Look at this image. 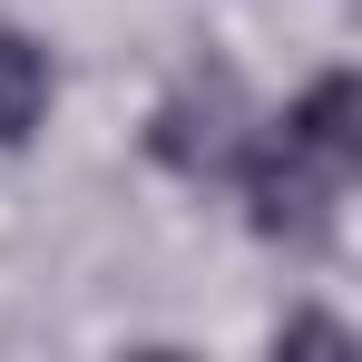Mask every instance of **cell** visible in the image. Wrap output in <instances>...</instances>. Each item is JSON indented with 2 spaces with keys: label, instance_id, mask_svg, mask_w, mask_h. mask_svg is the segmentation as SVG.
Returning <instances> with one entry per match:
<instances>
[{
  "label": "cell",
  "instance_id": "1",
  "mask_svg": "<svg viewBox=\"0 0 362 362\" xmlns=\"http://www.w3.org/2000/svg\"><path fill=\"white\" fill-rule=\"evenodd\" d=\"M362 157V127H353V78H323L284 127H255L245 137V206H255V235L274 245H313L333 226V196Z\"/></svg>",
  "mask_w": 362,
  "mask_h": 362
},
{
  "label": "cell",
  "instance_id": "2",
  "mask_svg": "<svg viewBox=\"0 0 362 362\" xmlns=\"http://www.w3.org/2000/svg\"><path fill=\"white\" fill-rule=\"evenodd\" d=\"M245 137H255V108H245L235 69H186L177 88L157 98V118H147L157 167H177V177H226L245 157Z\"/></svg>",
  "mask_w": 362,
  "mask_h": 362
},
{
  "label": "cell",
  "instance_id": "3",
  "mask_svg": "<svg viewBox=\"0 0 362 362\" xmlns=\"http://www.w3.org/2000/svg\"><path fill=\"white\" fill-rule=\"evenodd\" d=\"M40 118H49V49L0 30V147H20Z\"/></svg>",
  "mask_w": 362,
  "mask_h": 362
}]
</instances>
